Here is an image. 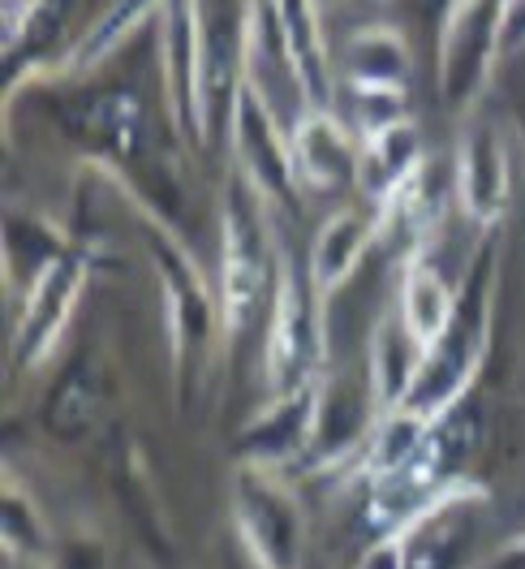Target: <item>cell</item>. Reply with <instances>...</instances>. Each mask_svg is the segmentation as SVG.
I'll return each instance as SVG.
<instances>
[{
    "instance_id": "obj_1",
    "label": "cell",
    "mask_w": 525,
    "mask_h": 569,
    "mask_svg": "<svg viewBox=\"0 0 525 569\" xmlns=\"http://www.w3.org/2000/svg\"><path fill=\"white\" fill-rule=\"evenodd\" d=\"M229 513L250 569L311 566V518L284 470L242 462L229 488Z\"/></svg>"
},
{
    "instance_id": "obj_2",
    "label": "cell",
    "mask_w": 525,
    "mask_h": 569,
    "mask_svg": "<svg viewBox=\"0 0 525 569\" xmlns=\"http://www.w3.org/2000/svg\"><path fill=\"white\" fill-rule=\"evenodd\" d=\"M323 376V298L306 272L289 259L281 263V281L272 293V320L263 346V380L267 397Z\"/></svg>"
},
{
    "instance_id": "obj_3",
    "label": "cell",
    "mask_w": 525,
    "mask_h": 569,
    "mask_svg": "<svg viewBox=\"0 0 525 569\" xmlns=\"http://www.w3.org/2000/svg\"><path fill=\"white\" fill-rule=\"evenodd\" d=\"M233 156H238V178L263 199V208H281L302 194V181L293 169V142L272 112V100L242 82L233 91Z\"/></svg>"
},
{
    "instance_id": "obj_4",
    "label": "cell",
    "mask_w": 525,
    "mask_h": 569,
    "mask_svg": "<svg viewBox=\"0 0 525 569\" xmlns=\"http://www.w3.org/2000/svg\"><path fill=\"white\" fill-rule=\"evenodd\" d=\"M164 87L181 121V130L194 142L208 134V43L194 0H164Z\"/></svg>"
},
{
    "instance_id": "obj_5",
    "label": "cell",
    "mask_w": 525,
    "mask_h": 569,
    "mask_svg": "<svg viewBox=\"0 0 525 569\" xmlns=\"http://www.w3.org/2000/svg\"><path fill=\"white\" fill-rule=\"evenodd\" d=\"M319 401H323V376L297 389L272 392L267 406L245 423L242 462L289 470L297 458H311L319 427Z\"/></svg>"
},
{
    "instance_id": "obj_6",
    "label": "cell",
    "mask_w": 525,
    "mask_h": 569,
    "mask_svg": "<svg viewBox=\"0 0 525 569\" xmlns=\"http://www.w3.org/2000/svg\"><path fill=\"white\" fill-rule=\"evenodd\" d=\"M380 233H384L380 203H362V208L341 203L336 212L323 216V224L311 238V254H306V277L323 298V307L362 272V263L375 250Z\"/></svg>"
},
{
    "instance_id": "obj_7",
    "label": "cell",
    "mask_w": 525,
    "mask_h": 569,
    "mask_svg": "<svg viewBox=\"0 0 525 569\" xmlns=\"http://www.w3.org/2000/svg\"><path fill=\"white\" fill-rule=\"evenodd\" d=\"M508 190H513V164L499 134L491 126L465 130L453 156V208H461L470 224L487 229L504 212Z\"/></svg>"
},
{
    "instance_id": "obj_8",
    "label": "cell",
    "mask_w": 525,
    "mask_h": 569,
    "mask_svg": "<svg viewBox=\"0 0 525 569\" xmlns=\"http://www.w3.org/2000/svg\"><path fill=\"white\" fill-rule=\"evenodd\" d=\"M289 142H293V169H297L302 190L332 194V190L357 186V151H362V139L353 134V126H345L341 117H332L323 108H311L289 130Z\"/></svg>"
},
{
    "instance_id": "obj_9",
    "label": "cell",
    "mask_w": 525,
    "mask_h": 569,
    "mask_svg": "<svg viewBox=\"0 0 525 569\" xmlns=\"http://www.w3.org/2000/svg\"><path fill=\"white\" fill-rule=\"evenodd\" d=\"M82 284H87V259H73V254H61L31 281V298H27L22 328H18V355L27 362H39L61 341L73 307L82 298Z\"/></svg>"
},
{
    "instance_id": "obj_10",
    "label": "cell",
    "mask_w": 525,
    "mask_h": 569,
    "mask_svg": "<svg viewBox=\"0 0 525 569\" xmlns=\"http://www.w3.org/2000/svg\"><path fill=\"white\" fill-rule=\"evenodd\" d=\"M392 311L405 320V328L418 337L426 350H435L453 332V323L461 320V293L453 289L448 272L431 259L426 247H414V254L405 259Z\"/></svg>"
},
{
    "instance_id": "obj_11",
    "label": "cell",
    "mask_w": 525,
    "mask_h": 569,
    "mask_svg": "<svg viewBox=\"0 0 525 569\" xmlns=\"http://www.w3.org/2000/svg\"><path fill=\"white\" fill-rule=\"evenodd\" d=\"M422 358H426V346L405 328V320L396 311L380 316V323L371 328V346H366V385L380 410L405 406L422 371Z\"/></svg>"
},
{
    "instance_id": "obj_12",
    "label": "cell",
    "mask_w": 525,
    "mask_h": 569,
    "mask_svg": "<svg viewBox=\"0 0 525 569\" xmlns=\"http://www.w3.org/2000/svg\"><path fill=\"white\" fill-rule=\"evenodd\" d=\"M426 169V151H422L418 126L414 121H396L387 130H375L362 139L357 151V190L366 194V203H387L401 186L418 178Z\"/></svg>"
},
{
    "instance_id": "obj_13",
    "label": "cell",
    "mask_w": 525,
    "mask_h": 569,
    "mask_svg": "<svg viewBox=\"0 0 525 569\" xmlns=\"http://www.w3.org/2000/svg\"><path fill=\"white\" fill-rule=\"evenodd\" d=\"M104 371L87 358V362H73L70 371L57 380V389L48 392V406H43V427L52 440L61 445H82L100 419H104Z\"/></svg>"
},
{
    "instance_id": "obj_14",
    "label": "cell",
    "mask_w": 525,
    "mask_h": 569,
    "mask_svg": "<svg viewBox=\"0 0 525 569\" xmlns=\"http://www.w3.org/2000/svg\"><path fill=\"white\" fill-rule=\"evenodd\" d=\"M345 78H350V87L405 91V82H410V43L396 31H387V27L357 31L345 43Z\"/></svg>"
},
{
    "instance_id": "obj_15",
    "label": "cell",
    "mask_w": 525,
    "mask_h": 569,
    "mask_svg": "<svg viewBox=\"0 0 525 569\" xmlns=\"http://www.w3.org/2000/svg\"><path fill=\"white\" fill-rule=\"evenodd\" d=\"M39 543H48V531H43L36 500L27 497L18 483L4 488V552L9 557H36Z\"/></svg>"
},
{
    "instance_id": "obj_16",
    "label": "cell",
    "mask_w": 525,
    "mask_h": 569,
    "mask_svg": "<svg viewBox=\"0 0 525 569\" xmlns=\"http://www.w3.org/2000/svg\"><path fill=\"white\" fill-rule=\"evenodd\" d=\"M353 569H410V543H405V531H380L362 552Z\"/></svg>"
},
{
    "instance_id": "obj_17",
    "label": "cell",
    "mask_w": 525,
    "mask_h": 569,
    "mask_svg": "<svg viewBox=\"0 0 525 569\" xmlns=\"http://www.w3.org/2000/svg\"><path fill=\"white\" fill-rule=\"evenodd\" d=\"M483 569H525V531L513 535L495 557H487L483 561Z\"/></svg>"
},
{
    "instance_id": "obj_18",
    "label": "cell",
    "mask_w": 525,
    "mask_h": 569,
    "mask_svg": "<svg viewBox=\"0 0 525 569\" xmlns=\"http://www.w3.org/2000/svg\"><path fill=\"white\" fill-rule=\"evenodd\" d=\"M57 569H95V561H87V557H65Z\"/></svg>"
},
{
    "instance_id": "obj_19",
    "label": "cell",
    "mask_w": 525,
    "mask_h": 569,
    "mask_svg": "<svg viewBox=\"0 0 525 569\" xmlns=\"http://www.w3.org/2000/svg\"><path fill=\"white\" fill-rule=\"evenodd\" d=\"M311 4H315L319 13H323V9H327V4H336V0H311Z\"/></svg>"
}]
</instances>
